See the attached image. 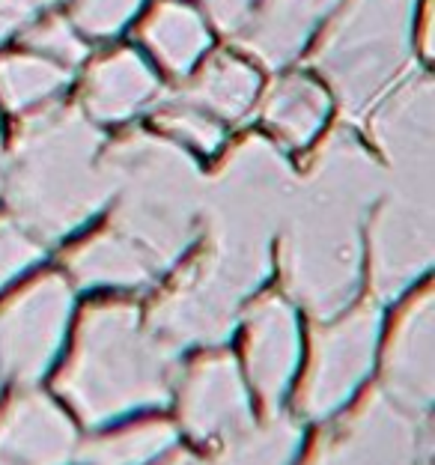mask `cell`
Returning a JSON list of instances; mask_svg holds the SVG:
<instances>
[{
  "label": "cell",
  "mask_w": 435,
  "mask_h": 465,
  "mask_svg": "<svg viewBox=\"0 0 435 465\" xmlns=\"http://www.w3.org/2000/svg\"><path fill=\"white\" fill-rule=\"evenodd\" d=\"M295 171L278 143L245 134L206 176V248L150 311L171 346L218 343L232 331L242 302L269 274V245L281 227Z\"/></svg>",
  "instance_id": "cell-1"
},
{
  "label": "cell",
  "mask_w": 435,
  "mask_h": 465,
  "mask_svg": "<svg viewBox=\"0 0 435 465\" xmlns=\"http://www.w3.org/2000/svg\"><path fill=\"white\" fill-rule=\"evenodd\" d=\"M379 155L352 125L322 137L311 164L295 176L283 209L281 266L292 299L331 320L355 299L364 269V227L379 203Z\"/></svg>",
  "instance_id": "cell-2"
},
{
  "label": "cell",
  "mask_w": 435,
  "mask_h": 465,
  "mask_svg": "<svg viewBox=\"0 0 435 465\" xmlns=\"http://www.w3.org/2000/svg\"><path fill=\"white\" fill-rule=\"evenodd\" d=\"M4 194L15 224L39 239H63L111 197L104 137L81 104L30 111L4 158Z\"/></svg>",
  "instance_id": "cell-3"
},
{
  "label": "cell",
  "mask_w": 435,
  "mask_h": 465,
  "mask_svg": "<svg viewBox=\"0 0 435 465\" xmlns=\"http://www.w3.org/2000/svg\"><path fill=\"white\" fill-rule=\"evenodd\" d=\"M176 379V349L132 304H93L81 316L75 352L57 379L60 394L87 424H108L164 406Z\"/></svg>",
  "instance_id": "cell-4"
},
{
  "label": "cell",
  "mask_w": 435,
  "mask_h": 465,
  "mask_svg": "<svg viewBox=\"0 0 435 465\" xmlns=\"http://www.w3.org/2000/svg\"><path fill=\"white\" fill-rule=\"evenodd\" d=\"M104 167L116 194L114 227L167 269L194 242L203 221L206 176L197 158L162 132L132 129L104 143Z\"/></svg>",
  "instance_id": "cell-5"
},
{
  "label": "cell",
  "mask_w": 435,
  "mask_h": 465,
  "mask_svg": "<svg viewBox=\"0 0 435 465\" xmlns=\"http://www.w3.org/2000/svg\"><path fill=\"white\" fill-rule=\"evenodd\" d=\"M427 0H341L311 42V69L346 120L370 108L411 75L418 57V18Z\"/></svg>",
  "instance_id": "cell-6"
},
{
  "label": "cell",
  "mask_w": 435,
  "mask_h": 465,
  "mask_svg": "<svg viewBox=\"0 0 435 465\" xmlns=\"http://www.w3.org/2000/svg\"><path fill=\"white\" fill-rule=\"evenodd\" d=\"M381 206L370 221V283L394 299L432 266L435 253V137L406 134L379 150Z\"/></svg>",
  "instance_id": "cell-7"
},
{
  "label": "cell",
  "mask_w": 435,
  "mask_h": 465,
  "mask_svg": "<svg viewBox=\"0 0 435 465\" xmlns=\"http://www.w3.org/2000/svg\"><path fill=\"white\" fill-rule=\"evenodd\" d=\"M381 316L376 304H361L313 334V358L307 367L299 409L320 420L337 411L364 382L373 364Z\"/></svg>",
  "instance_id": "cell-8"
},
{
  "label": "cell",
  "mask_w": 435,
  "mask_h": 465,
  "mask_svg": "<svg viewBox=\"0 0 435 465\" xmlns=\"http://www.w3.org/2000/svg\"><path fill=\"white\" fill-rule=\"evenodd\" d=\"M427 457L418 418L373 391L316 445L307 465H420Z\"/></svg>",
  "instance_id": "cell-9"
},
{
  "label": "cell",
  "mask_w": 435,
  "mask_h": 465,
  "mask_svg": "<svg viewBox=\"0 0 435 465\" xmlns=\"http://www.w3.org/2000/svg\"><path fill=\"white\" fill-rule=\"evenodd\" d=\"M72 313V290L45 274L21 290L0 311V373L15 382H36L54 361Z\"/></svg>",
  "instance_id": "cell-10"
},
{
  "label": "cell",
  "mask_w": 435,
  "mask_h": 465,
  "mask_svg": "<svg viewBox=\"0 0 435 465\" xmlns=\"http://www.w3.org/2000/svg\"><path fill=\"white\" fill-rule=\"evenodd\" d=\"M179 415L200 441H227L251 427L245 379L230 355H206L188 370L179 391Z\"/></svg>",
  "instance_id": "cell-11"
},
{
  "label": "cell",
  "mask_w": 435,
  "mask_h": 465,
  "mask_svg": "<svg viewBox=\"0 0 435 465\" xmlns=\"http://www.w3.org/2000/svg\"><path fill=\"white\" fill-rule=\"evenodd\" d=\"M337 4L341 0H260L232 42L260 69L283 72L311 48Z\"/></svg>",
  "instance_id": "cell-12"
},
{
  "label": "cell",
  "mask_w": 435,
  "mask_h": 465,
  "mask_svg": "<svg viewBox=\"0 0 435 465\" xmlns=\"http://www.w3.org/2000/svg\"><path fill=\"white\" fill-rule=\"evenodd\" d=\"M432 337V290H420L402 311L385 349V394L411 415H427L435 397Z\"/></svg>",
  "instance_id": "cell-13"
},
{
  "label": "cell",
  "mask_w": 435,
  "mask_h": 465,
  "mask_svg": "<svg viewBox=\"0 0 435 465\" xmlns=\"http://www.w3.org/2000/svg\"><path fill=\"white\" fill-rule=\"evenodd\" d=\"M162 96V78L137 48H116L95 57L81 78V111L95 125L129 123Z\"/></svg>",
  "instance_id": "cell-14"
},
{
  "label": "cell",
  "mask_w": 435,
  "mask_h": 465,
  "mask_svg": "<svg viewBox=\"0 0 435 465\" xmlns=\"http://www.w3.org/2000/svg\"><path fill=\"white\" fill-rule=\"evenodd\" d=\"M248 376L265 406H278L299 367V320L278 295L257 302L245 322Z\"/></svg>",
  "instance_id": "cell-15"
},
{
  "label": "cell",
  "mask_w": 435,
  "mask_h": 465,
  "mask_svg": "<svg viewBox=\"0 0 435 465\" xmlns=\"http://www.w3.org/2000/svg\"><path fill=\"white\" fill-rule=\"evenodd\" d=\"M75 453V427L48 397L21 394L0 415V457L13 465H69Z\"/></svg>",
  "instance_id": "cell-16"
},
{
  "label": "cell",
  "mask_w": 435,
  "mask_h": 465,
  "mask_svg": "<svg viewBox=\"0 0 435 465\" xmlns=\"http://www.w3.org/2000/svg\"><path fill=\"white\" fill-rule=\"evenodd\" d=\"M262 93V72L242 51H215L197 63L173 90L194 108L212 114L221 123H239L253 111Z\"/></svg>",
  "instance_id": "cell-17"
},
{
  "label": "cell",
  "mask_w": 435,
  "mask_h": 465,
  "mask_svg": "<svg viewBox=\"0 0 435 465\" xmlns=\"http://www.w3.org/2000/svg\"><path fill=\"white\" fill-rule=\"evenodd\" d=\"M137 39L146 60L176 81L212 51V27L191 0H155L137 25Z\"/></svg>",
  "instance_id": "cell-18"
},
{
  "label": "cell",
  "mask_w": 435,
  "mask_h": 465,
  "mask_svg": "<svg viewBox=\"0 0 435 465\" xmlns=\"http://www.w3.org/2000/svg\"><path fill=\"white\" fill-rule=\"evenodd\" d=\"M257 104L274 137L292 150H304L322 134L334 111V96L313 72H281L262 87Z\"/></svg>",
  "instance_id": "cell-19"
},
{
  "label": "cell",
  "mask_w": 435,
  "mask_h": 465,
  "mask_svg": "<svg viewBox=\"0 0 435 465\" xmlns=\"http://www.w3.org/2000/svg\"><path fill=\"white\" fill-rule=\"evenodd\" d=\"M69 274L81 287H116V290H137L146 287L155 278V266L150 257L132 245L129 239L116 230H104L99 236L81 242L66 257Z\"/></svg>",
  "instance_id": "cell-20"
},
{
  "label": "cell",
  "mask_w": 435,
  "mask_h": 465,
  "mask_svg": "<svg viewBox=\"0 0 435 465\" xmlns=\"http://www.w3.org/2000/svg\"><path fill=\"white\" fill-rule=\"evenodd\" d=\"M75 72L36 51H6L0 54V104L13 114H30L57 102Z\"/></svg>",
  "instance_id": "cell-21"
},
{
  "label": "cell",
  "mask_w": 435,
  "mask_h": 465,
  "mask_svg": "<svg viewBox=\"0 0 435 465\" xmlns=\"http://www.w3.org/2000/svg\"><path fill=\"white\" fill-rule=\"evenodd\" d=\"M302 445V430L290 418H272L262 427H245L224 448L212 465H292Z\"/></svg>",
  "instance_id": "cell-22"
},
{
  "label": "cell",
  "mask_w": 435,
  "mask_h": 465,
  "mask_svg": "<svg viewBox=\"0 0 435 465\" xmlns=\"http://www.w3.org/2000/svg\"><path fill=\"white\" fill-rule=\"evenodd\" d=\"M176 441V430L164 420H150L111 436L87 441L78 457L87 465H146L167 453Z\"/></svg>",
  "instance_id": "cell-23"
},
{
  "label": "cell",
  "mask_w": 435,
  "mask_h": 465,
  "mask_svg": "<svg viewBox=\"0 0 435 465\" xmlns=\"http://www.w3.org/2000/svg\"><path fill=\"white\" fill-rule=\"evenodd\" d=\"M153 120L158 125V132L167 134L171 141L191 146V150L215 153L224 143V123L215 120L206 111L194 108V104L176 99L173 93L155 104Z\"/></svg>",
  "instance_id": "cell-24"
},
{
  "label": "cell",
  "mask_w": 435,
  "mask_h": 465,
  "mask_svg": "<svg viewBox=\"0 0 435 465\" xmlns=\"http://www.w3.org/2000/svg\"><path fill=\"white\" fill-rule=\"evenodd\" d=\"M21 42H25L27 51H36V54L54 60L72 72L84 66L90 57V42L78 34L75 25L63 13H45L42 18H36L21 34Z\"/></svg>",
  "instance_id": "cell-25"
},
{
  "label": "cell",
  "mask_w": 435,
  "mask_h": 465,
  "mask_svg": "<svg viewBox=\"0 0 435 465\" xmlns=\"http://www.w3.org/2000/svg\"><path fill=\"white\" fill-rule=\"evenodd\" d=\"M66 15L84 39H114L137 18L146 0H63Z\"/></svg>",
  "instance_id": "cell-26"
},
{
  "label": "cell",
  "mask_w": 435,
  "mask_h": 465,
  "mask_svg": "<svg viewBox=\"0 0 435 465\" xmlns=\"http://www.w3.org/2000/svg\"><path fill=\"white\" fill-rule=\"evenodd\" d=\"M36 260H39L36 239L18 224L0 221V287H6L18 272H25Z\"/></svg>",
  "instance_id": "cell-27"
},
{
  "label": "cell",
  "mask_w": 435,
  "mask_h": 465,
  "mask_svg": "<svg viewBox=\"0 0 435 465\" xmlns=\"http://www.w3.org/2000/svg\"><path fill=\"white\" fill-rule=\"evenodd\" d=\"M191 4L203 13L212 30H221V34L232 39L245 27V21L260 6V0H191Z\"/></svg>",
  "instance_id": "cell-28"
},
{
  "label": "cell",
  "mask_w": 435,
  "mask_h": 465,
  "mask_svg": "<svg viewBox=\"0 0 435 465\" xmlns=\"http://www.w3.org/2000/svg\"><path fill=\"white\" fill-rule=\"evenodd\" d=\"M54 4L57 0H0V45L25 34L36 18L51 13Z\"/></svg>",
  "instance_id": "cell-29"
},
{
  "label": "cell",
  "mask_w": 435,
  "mask_h": 465,
  "mask_svg": "<svg viewBox=\"0 0 435 465\" xmlns=\"http://www.w3.org/2000/svg\"><path fill=\"white\" fill-rule=\"evenodd\" d=\"M167 465H200L197 460H191L188 457V453H183V457H176V460H171V462H167Z\"/></svg>",
  "instance_id": "cell-30"
},
{
  "label": "cell",
  "mask_w": 435,
  "mask_h": 465,
  "mask_svg": "<svg viewBox=\"0 0 435 465\" xmlns=\"http://www.w3.org/2000/svg\"><path fill=\"white\" fill-rule=\"evenodd\" d=\"M0 183H4V134H0Z\"/></svg>",
  "instance_id": "cell-31"
},
{
  "label": "cell",
  "mask_w": 435,
  "mask_h": 465,
  "mask_svg": "<svg viewBox=\"0 0 435 465\" xmlns=\"http://www.w3.org/2000/svg\"><path fill=\"white\" fill-rule=\"evenodd\" d=\"M0 465H13V462H9V460H4V457H0Z\"/></svg>",
  "instance_id": "cell-32"
}]
</instances>
